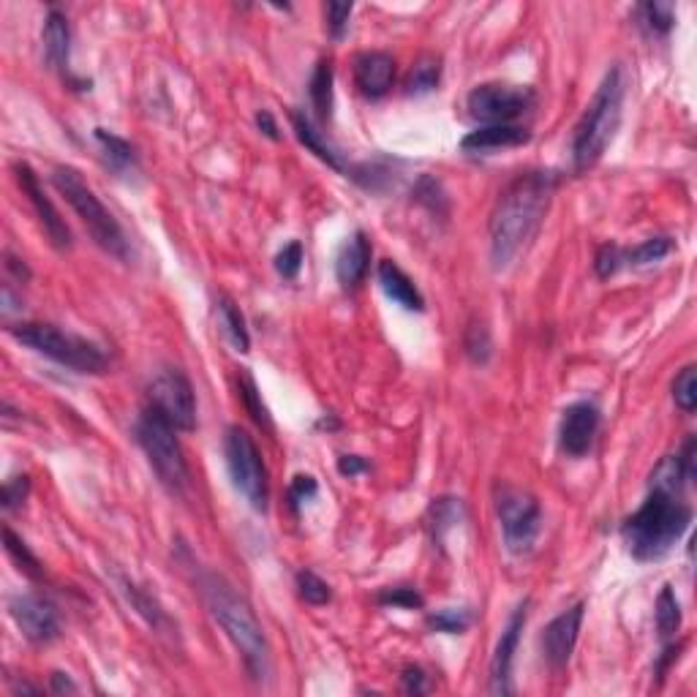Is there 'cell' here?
Masks as SVG:
<instances>
[{
	"instance_id": "cell-1",
	"label": "cell",
	"mask_w": 697,
	"mask_h": 697,
	"mask_svg": "<svg viewBox=\"0 0 697 697\" xmlns=\"http://www.w3.org/2000/svg\"><path fill=\"white\" fill-rule=\"evenodd\" d=\"M556 186L559 177L553 172L531 169L501 191L491 213V262L496 270H507L537 237Z\"/></svg>"
},
{
	"instance_id": "cell-2",
	"label": "cell",
	"mask_w": 697,
	"mask_h": 697,
	"mask_svg": "<svg viewBox=\"0 0 697 697\" xmlns=\"http://www.w3.org/2000/svg\"><path fill=\"white\" fill-rule=\"evenodd\" d=\"M197 589L213 621L224 629L229 643L243 659L248 676L254 681H265L270 676V643H267L265 629L256 619L251 602L229 580L210 570L197 572Z\"/></svg>"
},
{
	"instance_id": "cell-3",
	"label": "cell",
	"mask_w": 697,
	"mask_h": 697,
	"mask_svg": "<svg viewBox=\"0 0 697 697\" xmlns=\"http://www.w3.org/2000/svg\"><path fill=\"white\" fill-rule=\"evenodd\" d=\"M692 507L684 496L648 488L646 501L621 526V540L638 561H659L689 531Z\"/></svg>"
},
{
	"instance_id": "cell-4",
	"label": "cell",
	"mask_w": 697,
	"mask_h": 697,
	"mask_svg": "<svg viewBox=\"0 0 697 697\" xmlns=\"http://www.w3.org/2000/svg\"><path fill=\"white\" fill-rule=\"evenodd\" d=\"M621 112H624V71L621 66H610L572 134L575 172H589L605 156L621 126Z\"/></svg>"
},
{
	"instance_id": "cell-5",
	"label": "cell",
	"mask_w": 697,
	"mask_h": 697,
	"mask_svg": "<svg viewBox=\"0 0 697 697\" xmlns=\"http://www.w3.org/2000/svg\"><path fill=\"white\" fill-rule=\"evenodd\" d=\"M52 183L60 191V197L66 199L71 205V210L77 213L79 221L85 224L88 235L93 237V243L107 251L109 256L115 259H123L126 262L131 256V243H128L123 226L118 224V218L109 213L104 202L96 197V191L85 183V177L79 175L74 167H55L52 169Z\"/></svg>"
},
{
	"instance_id": "cell-6",
	"label": "cell",
	"mask_w": 697,
	"mask_h": 697,
	"mask_svg": "<svg viewBox=\"0 0 697 697\" xmlns=\"http://www.w3.org/2000/svg\"><path fill=\"white\" fill-rule=\"evenodd\" d=\"M14 341L28 346L36 354L50 357L52 363L71 368L77 374H104L107 371V354L99 344H93L82 335L66 333L58 324L50 322H22L6 327Z\"/></svg>"
},
{
	"instance_id": "cell-7",
	"label": "cell",
	"mask_w": 697,
	"mask_h": 697,
	"mask_svg": "<svg viewBox=\"0 0 697 697\" xmlns=\"http://www.w3.org/2000/svg\"><path fill=\"white\" fill-rule=\"evenodd\" d=\"M175 433V428L156 409L148 406L139 414L137 442L145 452V458L167 491L183 493L188 488V463Z\"/></svg>"
},
{
	"instance_id": "cell-8",
	"label": "cell",
	"mask_w": 697,
	"mask_h": 697,
	"mask_svg": "<svg viewBox=\"0 0 697 697\" xmlns=\"http://www.w3.org/2000/svg\"><path fill=\"white\" fill-rule=\"evenodd\" d=\"M224 458L235 491L251 504V510L267 512V501H270L267 469L254 436L246 428H240V425H229L226 428Z\"/></svg>"
},
{
	"instance_id": "cell-9",
	"label": "cell",
	"mask_w": 697,
	"mask_h": 697,
	"mask_svg": "<svg viewBox=\"0 0 697 697\" xmlns=\"http://www.w3.org/2000/svg\"><path fill=\"white\" fill-rule=\"evenodd\" d=\"M496 515L507 550L515 556L529 553L542 529L540 501L515 485H496Z\"/></svg>"
},
{
	"instance_id": "cell-10",
	"label": "cell",
	"mask_w": 697,
	"mask_h": 697,
	"mask_svg": "<svg viewBox=\"0 0 697 697\" xmlns=\"http://www.w3.org/2000/svg\"><path fill=\"white\" fill-rule=\"evenodd\" d=\"M534 104H537L534 90L526 85H507V82L477 85L466 99L469 115L485 126H507L512 120L526 115Z\"/></svg>"
},
{
	"instance_id": "cell-11",
	"label": "cell",
	"mask_w": 697,
	"mask_h": 697,
	"mask_svg": "<svg viewBox=\"0 0 697 697\" xmlns=\"http://www.w3.org/2000/svg\"><path fill=\"white\" fill-rule=\"evenodd\" d=\"M150 409H156L175 431L197 428V398L180 368H161L150 382Z\"/></svg>"
},
{
	"instance_id": "cell-12",
	"label": "cell",
	"mask_w": 697,
	"mask_h": 697,
	"mask_svg": "<svg viewBox=\"0 0 697 697\" xmlns=\"http://www.w3.org/2000/svg\"><path fill=\"white\" fill-rule=\"evenodd\" d=\"M11 619L17 621V627L30 643L36 646H44V643H52V640L60 635V619L58 610L52 605L50 599L41 597V594H17L11 597L9 602Z\"/></svg>"
},
{
	"instance_id": "cell-13",
	"label": "cell",
	"mask_w": 697,
	"mask_h": 697,
	"mask_svg": "<svg viewBox=\"0 0 697 697\" xmlns=\"http://www.w3.org/2000/svg\"><path fill=\"white\" fill-rule=\"evenodd\" d=\"M526 619H529V599H523L515 605L510 613V619L501 629V638L496 643L491 659V695H512V665H515V654L521 646L523 629H526Z\"/></svg>"
},
{
	"instance_id": "cell-14",
	"label": "cell",
	"mask_w": 697,
	"mask_h": 697,
	"mask_svg": "<svg viewBox=\"0 0 697 697\" xmlns=\"http://www.w3.org/2000/svg\"><path fill=\"white\" fill-rule=\"evenodd\" d=\"M14 177H17V186L22 188V194L28 197V202L33 205V210H36L41 229H44V235L50 237L52 246L58 248V251L71 248V229L66 226V221L60 218V213L55 210V205H52L50 199H47V194H44L39 175L30 169V164L17 161V164H14Z\"/></svg>"
},
{
	"instance_id": "cell-15",
	"label": "cell",
	"mask_w": 697,
	"mask_h": 697,
	"mask_svg": "<svg viewBox=\"0 0 697 697\" xmlns=\"http://www.w3.org/2000/svg\"><path fill=\"white\" fill-rule=\"evenodd\" d=\"M583 613H586V605L578 602V605L559 613L542 632V654H545V662L553 670L567 668V662L572 659V651H575V643H578L580 635V624H583Z\"/></svg>"
},
{
	"instance_id": "cell-16",
	"label": "cell",
	"mask_w": 697,
	"mask_h": 697,
	"mask_svg": "<svg viewBox=\"0 0 697 697\" xmlns=\"http://www.w3.org/2000/svg\"><path fill=\"white\" fill-rule=\"evenodd\" d=\"M599 431V409L589 401H578L564 409L559 423V444L561 450L580 458L591 450L594 436Z\"/></svg>"
},
{
	"instance_id": "cell-17",
	"label": "cell",
	"mask_w": 697,
	"mask_h": 697,
	"mask_svg": "<svg viewBox=\"0 0 697 697\" xmlns=\"http://www.w3.org/2000/svg\"><path fill=\"white\" fill-rule=\"evenodd\" d=\"M395 82V58L390 52L371 50L354 60V85L365 99H382Z\"/></svg>"
},
{
	"instance_id": "cell-18",
	"label": "cell",
	"mask_w": 697,
	"mask_h": 697,
	"mask_svg": "<svg viewBox=\"0 0 697 697\" xmlns=\"http://www.w3.org/2000/svg\"><path fill=\"white\" fill-rule=\"evenodd\" d=\"M368 267H371V240H368L365 232H354L341 246L338 259H335L338 284L344 286V289H357L365 281Z\"/></svg>"
},
{
	"instance_id": "cell-19",
	"label": "cell",
	"mask_w": 697,
	"mask_h": 697,
	"mask_svg": "<svg viewBox=\"0 0 697 697\" xmlns=\"http://www.w3.org/2000/svg\"><path fill=\"white\" fill-rule=\"evenodd\" d=\"M529 139V128L515 126V123H507V126H480L477 131L463 137L461 150L463 153H472V156H480V153H491V150L501 148H521Z\"/></svg>"
},
{
	"instance_id": "cell-20",
	"label": "cell",
	"mask_w": 697,
	"mask_h": 697,
	"mask_svg": "<svg viewBox=\"0 0 697 697\" xmlns=\"http://www.w3.org/2000/svg\"><path fill=\"white\" fill-rule=\"evenodd\" d=\"M376 278H379V286L382 292L395 305H401L406 311H425V297L423 292L417 289L409 275L403 273L401 267L395 265L393 259H384L379 262V270H376Z\"/></svg>"
},
{
	"instance_id": "cell-21",
	"label": "cell",
	"mask_w": 697,
	"mask_h": 697,
	"mask_svg": "<svg viewBox=\"0 0 697 697\" xmlns=\"http://www.w3.org/2000/svg\"><path fill=\"white\" fill-rule=\"evenodd\" d=\"M118 586L123 591V597L128 599V605L137 610L142 619L148 621V627L158 635H172V629H177L172 624V619L167 616V610L158 605V599L153 594H148L145 589H139L134 580L128 578H118Z\"/></svg>"
},
{
	"instance_id": "cell-22",
	"label": "cell",
	"mask_w": 697,
	"mask_h": 697,
	"mask_svg": "<svg viewBox=\"0 0 697 697\" xmlns=\"http://www.w3.org/2000/svg\"><path fill=\"white\" fill-rule=\"evenodd\" d=\"M292 126H295V134L297 139L303 142L305 148L311 150L319 161H324L327 167L338 169V172H346L344 167V158H341V153L333 148V142L324 137V131L319 126H316L314 120L308 118L305 112H292Z\"/></svg>"
},
{
	"instance_id": "cell-23",
	"label": "cell",
	"mask_w": 697,
	"mask_h": 697,
	"mask_svg": "<svg viewBox=\"0 0 697 697\" xmlns=\"http://www.w3.org/2000/svg\"><path fill=\"white\" fill-rule=\"evenodd\" d=\"M69 52H71V28L66 14L52 9L44 22V55L55 71L69 69Z\"/></svg>"
},
{
	"instance_id": "cell-24",
	"label": "cell",
	"mask_w": 697,
	"mask_h": 697,
	"mask_svg": "<svg viewBox=\"0 0 697 697\" xmlns=\"http://www.w3.org/2000/svg\"><path fill=\"white\" fill-rule=\"evenodd\" d=\"M96 142H99L104 161H107V167L112 172H118V175L137 172V150H134L131 142L112 134L107 128H96Z\"/></svg>"
},
{
	"instance_id": "cell-25",
	"label": "cell",
	"mask_w": 697,
	"mask_h": 697,
	"mask_svg": "<svg viewBox=\"0 0 697 697\" xmlns=\"http://www.w3.org/2000/svg\"><path fill=\"white\" fill-rule=\"evenodd\" d=\"M218 324H221V333L226 335V341L235 346V352H248V349H251V335H248L246 316L237 308V303L232 297H218Z\"/></svg>"
},
{
	"instance_id": "cell-26",
	"label": "cell",
	"mask_w": 697,
	"mask_h": 697,
	"mask_svg": "<svg viewBox=\"0 0 697 697\" xmlns=\"http://www.w3.org/2000/svg\"><path fill=\"white\" fill-rule=\"evenodd\" d=\"M466 518V507H463L461 499L455 496H442V499H433L431 504V537L436 545H444L447 534L455 531Z\"/></svg>"
},
{
	"instance_id": "cell-27",
	"label": "cell",
	"mask_w": 697,
	"mask_h": 697,
	"mask_svg": "<svg viewBox=\"0 0 697 697\" xmlns=\"http://www.w3.org/2000/svg\"><path fill=\"white\" fill-rule=\"evenodd\" d=\"M308 96H311V107L319 123H327L333 115V63L330 60L316 63L311 82H308Z\"/></svg>"
},
{
	"instance_id": "cell-28",
	"label": "cell",
	"mask_w": 697,
	"mask_h": 697,
	"mask_svg": "<svg viewBox=\"0 0 697 697\" xmlns=\"http://www.w3.org/2000/svg\"><path fill=\"white\" fill-rule=\"evenodd\" d=\"M439 79H442V58L439 55H423L409 69L403 88H406L409 96H425V93L436 90Z\"/></svg>"
},
{
	"instance_id": "cell-29",
	"label": "cell",
	"mask_w": 697,
	"mask_h": 697,
	"mask_svg": "<svg viewBox=\"0 0 697 697\" xmlns=\"http://www.w3.org/2000/svg\"><path fill=\"white\" fill-rule=\"evenodd\" d=\"M654 619H657V629L662 640L676 638L678 629H681V602H678L673 586H662V591H659Z\"/></svg>"
},
{
	"instance_id": "cell-30",
	"label": "cell",
	"mask_w": 697,
	"mask_h": 697,
	"mask_svg": "<svg viewBox=\"0 0 697 697\" xmlns=\"http://www.w3.org/2000/svg\"><path fill=\"white\" fill-rule=\"evenodd\" d=\"M3 548H6V553H9V559L20 567V572H25L28 578L33 580H41L44 578V567H41V561L30 553V548L25 545V540L22 537H17L14 531L9 529V526H3Z\"/></svg>"
},
{
	"instance_id": "cell-31",
	"label": "cell",
	"mask_w": 697,
	"mask_h": 697,
	"mask_svg": "<svg viewBox=\"0 0 697 697\" xmlns=\"http://www.w3.org/2000/svg\"><path fill=\"white\" fill-rule=\"evenodd\" d=\"M673 251V240L670 237H648L640 246L624 248V265L629 267H646L654 262H662L665 256Z\"/></svg>"
},
{
	"instance_id": "cell-32",
	"label": "cell",
	"mask_w": 697,
	"mask_h": 697,
	"mask_svg": "<svg viewBox=\"0 0 697 697\" xmlns=\"http://www.w3.org/2000/svg\"><path fill=\"white\" fill-rule=\"evenodd\" d=\"M640 22L646 25L654 36H668L673 25H676V6L673 3H643L638 9Z\"/></svg>"
},
{
	"instance_id": "cell-33",
	"label": "cell",
	"mask_w": 697,
	"mask_h": 697,
	"mask_svg": "<svg viewBox=\"0 0 697 697\" xmlns=\"http://www.w3.org/2000/svg\"><path fill=\"white\" fill-rule=\"evenodd\" d=\"M463 352L469 354V360L477 365H485L491 360L493 344H491V333L488 327L480 322H472L466 327V335H463Z\"/></svg>"
},
{
	"instance_id": "cell-34",
	"label": "cell",
	"mask_w": 697,
	"mask_h": 697,
	"mask_svg": "<svg viewBox=\"0 0 697 697\" xmlns=\"http://www.w3.org/2000/svg\"><path fill=\"white\" fill-rule=\"evenodd\" d=\"M673 401L684 414H692L697 409V368L687 365L681 374L673 379Z\"/></svg>"
},
{
	"instance_id": "cell-35",
	"label": "cell",
	"mask_w": 697,
	"mask_h": 697,
	"mask_svg": "<svg viewBox=\"0 0 697 697\" xmlns=\"http://www.w3.org/2000/svg\"><path fill=\"white\" fill-rule=\"evenodd\" d=\"M469 624H472V613L469 610L444 608L428 616V627L433 632H444V635H461V632L469 629Z\"/></svg>"
},
{
	"instance_id": "cell-36",
	"label": "cell",
	"mask_w": 697,
	"mask_h": 697,
	"mask_svg": "<svg viewBox=\"0 0 697 697\" xmlns=\"http://www.w3.org/2000/svg\"><path fill=\"white\" fill-rule=\"evenodd\" d=\"M240 398L246 401V409L248 414L254 417L256 425H262V428H273V420H270V412H267V406L262 403V393L256 390V382L251 374H240Z\"/></svg>"
},
{
	"instance_id": "cell-37",
	"label": "cell",
	"mask_w": 697,
	"mask_h": 697,
	"mask_svg": "<svg viewBox=\"0 0 697 697\" xmlns=\"http://www.w3.org/2000/svg\"><path fill=\"white\" fill-rule=\"evenodd\" d=\"M297 591H300V597H303L308 605H327V602L333 599L330 586L311 570L297 572Z\"/></svg>"
},
{
	"instance_id": "cell-38",
	"label": "cell",
	"mask_w": 697,
	"mask_h": 697,
	"mask_svg": "<svg viewBox=\"0 0 697 697\" xmlns=\"http://www.w3.org/2000/svg\"><path fill=\"white\" fill-rule=\"evenodd\" d=\"M379 605L384 608H403V610H420L425 605L423 594L412 586H395V589H384L379 594Z\"/></svg>"
},
{
	"instance_id": "cell-39",
	"label": "cell",
	"mask_w": 697,
	"mask_h": 697,
	"mask_svg": "<svg viewBox=\"0 0 697 697\" xmlns=\"http://www.w3.org/2000/svg\"><path fill=\"white\" fill-rule=\"evenodd\" d=\"M624 265V248L616 246V243H605V246H599L597 256H594V273L602 278V281H608V278H613V275L619 273Z\"/></svg>"
},
{
	"instance_id": "cell-40",
	"label": "cell",
	"mask_w": 697,
	"mask_h": 697,
	"mask_svg": "<svg viewBox=\"0 0 697 697\" xmlns=\"http://www.w3.org/2000/svg\"><path fill=\"white\" fill-rule=\"evenodd\" d=\"M300 267H303V246L295 240V243H289V246H284L278 251V256H275V270H278V275L286 278V281H295Z\"/></svg>"
},
{
	"instance_id": "cell-41",
	"label": "cell",
	"mask_w": 697,
	"mask_h": 697,
	"mask_svg": "<svg viewBox=\"0 0 697 697\" xmlns=\"http://www.w3.org/2000/svg\"><path fill=\"white\" fill-rule=\"evenodd\" d=\"M28 491H30L28 474H17V477L6 480L3 491H0V504H3V510L14 512L17 507H20V504H25V499H28Z\"/></svg>"
},
{
	"instance_id": "cell-42",
	"label": "cell",
	"mask_w": 697,
	"mask_h": 697,
	"mask_svg": "<svg viewBox=\"0 0 697 697\" xmlns=\"http://www.w3.org/2000/svg\"><path fill=\"white\" fill-rule=\"evenodd\" d=\"M352 3H327L324 14H327V30L333 39H344L346 28H349V17H352Z\"/></svg>"
},
{
	"instance_id": "cell-43",
	"label": "cell",
	"mask_w": 697,
	"mask_h": 697,
	"mask_svg": "<svg viewBox=\"0 0 697 697\" xmlns=\"http://www.w3.org/2000/svg\"><path fill=\"white\" fill-rule=\"evenodd\" d=\"M319 493V485L311 474H297L292 480V488H289V501H292V510H300L305 501H311Z\"/></svg>"
},
{
	"instance_id": "cell-44",
	"label": "cell",
	"mask_w": 697,
	"mask_h": 697,
	"mask_svg": "<svg viewBox=\"0 0 697 697\" xmlns=\"http://www.w3.org/2000/svg\"><path fill=\"white\" fill-rule=\"evenodd\" d=\"M401 689L406 695H425L428 692V676L420 665H409L401 676Z\"/></svg>"
},
{
	"instance_id": "cell-45",
	"label": "cell",
	"mask_w": 697,
	"mask_h": 697,
	"mask_svg": "<svg viewBox=\"0 0 697 697\" xmlns=\"http://www.w3.org/2000/svg\"><path fill=\"white\" fill-rule=\"evenodd\" d=\"M365 469H368V463H365V458H360V455H344V458H338V472L344 474V477H357V474H363Z\"/></svg>"
},
{
	"instance_id": "cell-46",
	"label": "cell",
	"mask_w": 697,
	"mask_h": 697,
	"mask_svg": "<svg viewBox=\"0 0 697 697\" xmlns=\"http://www.w3.org/2000/svg\"><path fill=\"white\" fill-rule=\"evenodd\" d=\"M256 126H259V131H262L265 137L281 139V134H278V123H275L270 109H259V112H256Z\"/></svg>"
},
{
	"instance_id": "cell-47",
	"label": "cell",
	"mask_w": 697,
	"mask_h": 697,
	"mask_svg": "<svg viewBox=\"0 0 697 697\" xmlns=\"http://www.w3.org/2000/svg\"><path fill=\"white\" fill-rule=\"evenodd\" d=\"M50 689H52V692H55V695H66V692H69V695H77V692H79L77 684H74V681H71V678L66 676V673H52Z\"/></svg>"
},
{
	"instance_id": "cell-48",
	"label": "cell",
	"mask_w": 697,
	"mask_h": 697,
	"mask_svg": "<svg viewBox=\"0 0 697 697\" xmlns=\"http://www.w3.org/2000/svg\"><path fill=\"white\" fill-rule=\"evenodd\" d=\"M6 270L17 275L20 281H28V278H30L28 265H25L22 259H17V256H14V254H9V251H6Z\"/></svg>"
}]
</instances>
